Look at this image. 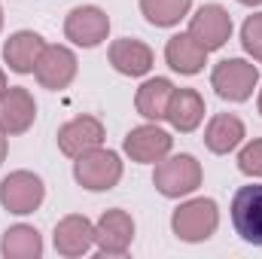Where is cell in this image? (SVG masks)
Listing matches in <instances>:
<instances>
[{
    "mask_svg": "<svg viewBox=\"0 0 262 259\" xmlns=\"http://www.w3.org/2000/svg\"><path fill=\"white\" fill-rule=\"evenodd\" d=\"M216 223H220V213H216V204L210 198H195V201H186L174 210L171 217V226H174V235L180 241H207L213 232H216Z\"/></svg>",
    "mask_w": 262,
    "mask_h": 259,
    "instance_id": "6da1fadb",
    "label": "cell"
},
{
    "mask_svg": "<svg viewBox=\"0 0 262 259\" xmlns=\"http://www.w3.org/2000/svg\"><path fill=\"white\" fill-rule=\"evenodd\" d=\"M73 177H76L85 189H95V192L113 189V186L119 183V177H122V162H119L116 153L98 146V149H89V153H82V156L76 159Z\"/></svg>",
    "mask_w": 262,
    "mask_h": 259,
    "instance_id": "7a4b0ae2",
    "label": "cell"
},
{
    "mask_svg": "<svg viewBox=\"0 0 262 259\" xmlns=\"http://www.w3.org/2000/svg\"><path fill=\"white\" fill-rule=\"evenodd\" d=\"M152 183H156L159 192L168 195V198L189 195L192 189H198V183H201V165H198L192 156H171V159H162V162L156 165Z\"/></svg>",
    "mask_w": 262,
    "mask_h": 259,
    "instance_id": "3957f363",
    "label": "cell"
},
{
    "mask_svg": "<svg viewBox=\"0 0 262 259\" xmlns=\"http://www.w3.org/2000/svg\"><path fill=\"white\" fill-rule=\"evenodd\" d=\"M256 79H259V70L244 58H226L210 73V85L226 101H247L253 95Z\"/></svg>",
    "mask_w": 262,
    "mask_h": 259,
    "instance_id": "277c9868",
    "label": "cell"
},
{
    "mask_svg": "<svg viewBox=\"0 0 262 259\" xmlns=\"http://www.w3.org/2000/svg\"><path fill=\"white\" fill-rule=\"evenodd\" d=\"M232 223L235 232L247 241L262 247V183L241 186L232 198Z\"/></svg>",
    "mask_w": 262,
    "mask_h": 259,
    "instance_id": "5b68a950",
    "label": "cell"
},
{
    "mask_svg": "<svg viewBox=\"0 0 262 259\" xmlns=\"http://www.w3.org/2000/svg\"><path fill=\"white\" fill-rule=\"evenodd\" d=\"M43 195H46L43 180L37 174H31V171H15L0 186V201L12 213H31V210H37L40 201H43Z\"/></svg>",
    "mask_w": 262,
    "mask_h": 259,
    "instance_id": "8992f818",
    "label": "cell"
},
{
    "mask_svg": "<svg viewBox=\"0 0 262 259\" xmlns=\"http://www.w3.org/2000/svg\"><path fill=\"white\" fill-rule=\"evenodd\" d=\"M34 73H37L43 89L61 92L76 76V55L67 46H43V52L34 64Z\"/></svg>",
    "mask_w": 262,
    "mask_h": 259,
    "instance_id": "52a82bcc",
    "label": "cell"
},
{
    "mask_svg": "<svg viewBox=\"0 0 262 259\" xmlns=\"http://www.w3.org/2000/svg\"><path fill=\"white\" fill-rule=\"evenodd\" d=\"M186 34H189L192 40H198L207 52H213V49H220V46L229 40V34H232V18H229V12H226L223 6L207 3V6H201L195 15H192Z\"/></svg>",
    "mask_w": 262,
    "mask_h": 259,
    "instance_id": "ba28073f",
    "label": "cell"
},
{
    "mask_svg": "<svg viewBox=\"0 0 262 259\" xmlns=\"http://www.w3.org/2000/svg\"><path fill=\"white\" fill-rule=\"evenodd\" d=\"M107 31H110V18L98 6H76L64 21L67 40H73L76 46H85V49L107 40Z\"/></svg>",
    "mask_w": 262,
    "mask_h": 259,
    "instance_id": "9c48e42d",
    "label": "cell"
},
{
    "mask_svg": "<svg viewBox=\"0 0 262 259\" xmlns=\"http://www.w3.org/2000/svg\"><path fill=\"white\" fill-rule=\"evenodd\" d=\"M131 238H134V220H131L125 210L113 207L107 210L98 226H95V244L101 253H110V256H122L128 250Z\"/></svg>",
    "mask_w": 262,
    "mask_h": 259,
    "instance_id": "30bf717a",
    "label": "cell"
},
{
    "mask_svg": "<svg viewBox=\"0 0 262 259\" xmlns=\"http://www.w3.org/2000/svg\"><path fill=\"white\" fill-rule=\"evenodd\" d=\"M34 116H37V104L31 98L28 89L21 85H12L0 95V128L6 134H21L34 125Z\"/></svg>",
    "mask_w": 262,
    "mask_h": 259,
    "instance_id": "8fae6325",
    "label": "cell"
},
{
    "mask_svg": "<svg viewBox=\"0 0 262 259\" xmlns=\"http://www.w3.org/2000/svg\"><path fill=\"white\" fill-rule=\"evenodd\" d=\"M101 140H104V125L95 116H76L64 128H58V146L70 159H79L82 153L98 149Z\"/></svg>",
    "mask_w": 262,
    "mask_h": 259,
    "instance_id": "7c38bea8",
    "label": "cell"
},
{
    "mask_svg": "<svg viewBox=\"0 0 262 259\" xmlns=\"http://www.w3.org/2000/svg\"><path fill=\"white\" fill-rule=\"evenodd\" d=\"M125 153L134 162H162L171 153V134L159 125H140L128 131L125 137Z\"/></svg>",
    "mask_w": 262,
    "mask_h": 259,
    "instance_id": "4fadbf2b",
    "label": "cell"
},
{
    "mask_svg": "<svg viewBox=\"0 0 262 259\" xmlns=\"http://www.w3.org/2000/svg\"><path fill=\"white\" fill-rule=\"evenodd\" d=\"M95 244V226L85 217H64L55 226V250L61 256H82Z\"/></svg>",
    "mask_w": 262,
    "mask_h": 259,
    "instance_id": "5bb4252c",
    "label": "cell"
},
{
    "mask_svg": "<svg viewBox=\"0 0 262 259\" xmlns=\"http://www.w3.org/2000/svg\"><path fill=\"white\" fill-rule=\"evenodd\" d=\"M165 119L174 125L177 131H195L198 122L204 119V101L195 89H174L171 101H168V113Z\"/></svg>",
    "mask_w": 262,
    "mask_h": 259,
    "instance_id": "9a60e30c",
    "label": "cell"
},
{
    "mask_svg": "<svg viewBox=\"0 0 262 259\" xmlns=\"http://www.w3.org/2000/svg\"><path fill=\"white\" fill-rule=\"evenodd\" d=\"M110 64L119 73H125V76H143L152 67V49L146 43H140V40L122 37V40H116L110 46Z\"/></svg>",
    "mask_w": 262,
    "mask_h": 259,
    "instance_id": "2e32d148",
    "label": "cell"
},
{
    "mask_svg": "<svg viewBox=\"0 0 262 259\" xmlns=\"http://www.w3.org/2000/svg\"><path fill=\"white\" fill-rule=\"evenodd\" d=\"M43 37L40 34H34V31H18V34H12L9 40H6V46H3V58H6V64L12 67L15 73H31L34 64H37V58H40V52H43Z\"/></svg>",
    "mask_w": 262,
    "mask_h": 259,
    "instance_id": "e0dca14e",
    "label": "cell"
},
{
    "mask_svg": "<svg viewBox=\"0 0 262 259\" xmlns=\"http://www.w3.org/2000/svg\"><path fill=\"white\" fill-rule=\"evenodd\" d=\"M165 58H168V64L174 67L177 73L192 76V73H198V70L204 67V61H207V49H204L198 40H192L189 34H177V37L168 40Z\"/></svg>",
    "mask_w": 262,
    "mask_h": 259,
    "instance_id": "ac0fdd59",
    "label": "cell"
},
{
    "mask_svg": "<svg viewBox=\"0 0 262 259\" xmlns=\"http://www.w3.org/2000/svg\"><path fill=\"white\" fill-rule=\"evenodd\" d=\"M244 140V122L232 113H216L210 119V125L204 131V143L210 153H232L238 143Z\"/></svg>",
    "mask_w": 262,
    "mask_h": 259,
    "instance_id": "d6986e66",
    "label": "cell"
},
{
    "mask_svg": "<svg viewBox=\"0 0 262 259\" xmlns=\"http://www.w3.org/2000/svg\"><path fill=\"white\" fill-rule=\"evenodd\" d=\"M171 92H174V85L168 82V79H162V76H156V79H146L140 89H137V113L140 116H146V119H165V113H168V101H171Z\"/></svg>",
    "mask_w": 262,
    "mask_h": 259,
    "instance_id": "ffe728a7",
    "label": "cell"
},
{
    "mask_svg": "<svg viewBox=\"0 0 262 259\" xmlns=\"http://www.w3.org/2000/svg\"><path fill=\"white\" fill-rule=\"evenodd\" d=\"M43 253L40 232L31 226H12L3 235V256L6 259H37Z\"/></svg>",
    "mask_w": 262,
    "mask_h": 259,
    "instance_id": "44dd1931",
    "label": "cell"
},
{
    "mask_svg": "<svg viewBox=\"0 0 262 259\" xmlns=\"http://www.w3.org/2000/svg\"><path fill=\"white\" fill-rule=\"evenodd\" d=\"M192 0H140V9L149 25L156 28H171L189 12Z\"/></svg>",
    "mask_w": 262,
    "mask_h": 259,
    "instance_id": "7402d4cb",
    "label": "cell"
},
{
    "mask_svg": "<svg viewBox=\"0 0 262 259\" xmlns=\"http://www.w3.org/2000/svg\"><path fill=\"white\" fill-rule=\"evenodd\" d=\"M241 43H244V49L262 61V12L256 15H250L247 21H244V28H241Z\"/></svg>",
    "mask_w": 262,
    "mask_h": 259,
    "instance_id": "603a6c76",
    "label": "cell"
},
{
    "mask_svg": "<svg viewBox=\"0 0 262 259\" xmlns=\"http://www.w3.org/2000/svg\"><path fill=\"white\" fill-rule=\"evenodd\" d=\"M238 168L250 177H262V140H253L250 146L241 149L238 156Z\"/></svg>",
    "mask_w": 262,
    "mask_h": 259,
    "instance_id": "cb8c5ba5",
    "label": "cell"
},
{
    "mask_svg": "<svg viewBox=\"0 0 262 259\" xmlns=\"http://www.w3.org/2000/svg\"><path fill=\"white\" fill-rule=\"evenodd\" d=\"M3 134H6V131L0 128V162L6 159V137H3Z\"/></svg>",
    "mask_w": 262,
    "mask_h": 259,
    "instance_id": "d4e9b609",
    "label": "cell"
},
{
    "mask_svg": "<svg viewBox=\"0 0 262 259\" xmlns=\"http://www.w3.org/2000/svg\"><path fill=\"white\" fill-rule=\"evenodd\" d=\"M6 92V76H3V70H0V95Z\"/></svg>",
    "mask_w": 262,
    "mask_h": 259,
    "instance_id": "484cf974",
    "label": "cell"
},
{
    "mask_svg": "<svg viewBox=\"0 0 262 259\" xmlns=\"http://www.w3.org/2000/svg\"><path fill=\"white\" fill-rule=\"evenodd\" d=\"M238 3H244V6H256V3H262V0H238Z\"/></svg>",
    "mask_w": 262,
    "mask_h": 259,
    "instance_id": "4316f807",
    "label": "cell"
},
{
    "mask_svg": "<svg viewBox=\"0 0 262 259\" xmlns=\"http://www.w3.org/2000/svg\"><path fill=\"white\" fill-rule=\"evenodd\" d=\"M259 113H262V95H259Z\"/></svg>",
    "mask_w": 262,
    "mask_h": 259,
    "instance_id": "83f0119b",
    "label": "cell"
},
{
    "mask_svg": "<svg viewBox=\"0 0 262 259\" xmlns=\"http://www.w3.org/2000/svg\"><path fill=\"white\" fill-rule=\"evenodd\" d=\"M0 25H3V9H0Z\"/></svg>",
    "mask_w": 262,
    "mask_h": 259,
    "instance_id": "f1b7e54d",
    "label": "cell"
}]
</instances>
